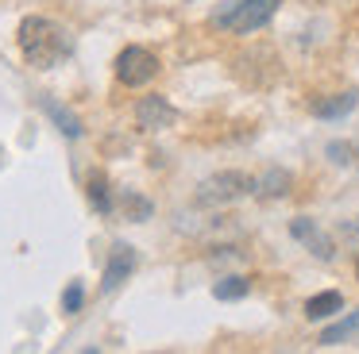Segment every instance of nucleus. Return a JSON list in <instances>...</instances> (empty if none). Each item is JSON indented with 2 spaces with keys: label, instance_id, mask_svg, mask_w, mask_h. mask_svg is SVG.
<instances>
[{
  "label": "nucleus",
  "instance_id": "f257e3e1",
  "mask_svg": "<svg viewBox=\"0 0 359 354\" xmlns=\"http://www.w3.org/2000/svg\"><path fill=\"white\" fill-rule=\"evenodd\" d=\"M16 38H20V50H24L27 66H35V69H55L74 50V35L62 23L47 20V15H27L20 23Z\"/></svg>",
  "mask_w": 359,
  "mask_h": 354
},
{
  "label": "nucleus",
  "instance_id": "f03ea898",
  "mask_svg": "<svg viewBox=\"0 0 359 354\" xmlns=\"http://www.w3.org/2000/svg\"><path fill=\"white\" fill-rule=\"evenodd\" d=\"M282 0H232L228 8H220L212 15V27L220 31H232V35H251V31L266 27L274 20Z\"/></svg>",
  "mask_w": 359,
  "mask_h": 354
},
{
  "label": "nucleus",
  "instance_id": "7ed1b4c3",
  "mask_svg": "<svg viewBox=\"0 0 359 354\" xmlns=\"http://www.w3.org/2000/svg\"><path fill=\"white\" fill-rule=\"evenodd\" d=\"M255 192V177L240 174V169H224V174H212L197 185V204L201 208H224L236 200L251 197Z\"/></svg>",
  "mask_w": 359,
  "mask_h": 354
},
{
  "label": "nucleus",
  "instance_id": "20e7f679",
  "mask_svg": "<svg viewBox=\"0 0 359 354\" xmlns=\"http://www.w3.org/2000/svg\"><path fill=\"white\" fill-rule=\"evenodd\" d=\"M155 73H158V58L147 46H124L116 54V77L128 89H143L147 81H155Z\"/></svg>",
  "mask_w": 359,
  "mask_h": 354
},
{
  "label": "nucleus",
  "instance_id": "39448f33",
  "mask_svg": "<svg viewBox=\"0 0 359 354\" xmlns=\"http://www.w3.org/2000/svg\"><path fill=\"white\" fill-rule=\"evenodd\" d=\"M290 235H294L302 246H309L313 258H320V262H332V258H336L332 239H328L325 231L317 227V220H309V215H297V220L290 223Z\"/></svg>",
  "mask_w": 359,
  "mask_h": 354
},
{
  "label": "nucleus",
  "instance_id": "423d86ee",
  "mask_svg": "<svg viewBox=\"0 0 359 354\" xmlns=\"http://www.w3.org/2000/svg\"><path fill=\"white\" fill-rule=\"evenodd\" d=\"M135 123H140L143 131L174 127V123H178V108H174L166 97H143L140 104H135Z\"/></svg>",
  "mask_w": 359,
  "mask_h": 354
},
{
  "label": "nucleus",
  "instance_id": "0eeeda50",
  "mask_svg": "<svg viewBox=\"0 0 359 354\" xmlns=\"http://www.w3.org/2000/svg\"><path fill=\"white\" fill-rule=\"evenodd\" d=\"M135 269V246L128 243H112L109 250V266H104V277H101V289L104 292H116L124 285V277Z\"/></svg>",
  "mask_w": 359,
  "mask_h": 354
},
{
  "label": "nucleus",
  "instance_id": "6e6552de",
  "mask_svg": "<svg viewBox=\"0 0 359 354\" xmlns=\"http://www.w3.org/2000/svg\"><path fill=\"white\" fill-rule=\"evenodd\" d=\"M359 108V92L348 89V92H332V97H320L309 104V112L317 115V120H344V115H351Z\"/></svg>",
  "mask_w": 359,
  "mask_h": 354
},
{
  "label": "nucleus",
  "instance_id": "1a4fd4ad",
  "mask_svg": "<svg viewBox=\"0 0 359 354\" xmlns=\"http://www.w3.org/2000/svg\"><path fill=\"white\" fill-rule=\"evenodd\" d=\"M290 185H294V177H290L286 169L271 166L263 177H255V192H251V197H259V200H278V197H286V192H290Z\"/></svg>",
  "mask_w": 359,
  "mask_h": 354
},
{
  "label": "nucleus",
  "instance_id": "9d476101",
  "mask_svg": "<svg viewBox=\"0 0 359 354\" xmlns=\"http://www.w3.org/2000/svg\"><path fill=\"white\" fill-rule=\"evenodd\" d=\"M39 108L50 115V120H55V127L62 131L66 139H81V131H86V127H81V120L70 112V108H62L55 97H39Z\"/></svg>",
  "mask_w": 359,
  "mask_h": 354
},
{
  "label": "nucleus",
  "instance_id": "9b49d317",
  "mask_svg": "<svg viewBox=\"0 0 359 354\" xmlns=\"http://www.w3.org/2000/svg\"><path fill=\"white\" fill-rule=\"evenodd\" d=\"M340 308H344V297L336 289L317 292V297L305 300V320H328V316H336Z\"/></svg>",
  "mask_w": 359,
  "mask_h": 354
},
{
  "label": "nucleus",
  "instance_id": "f8f14e48",
  "mask_svg": "<svg viewBox=\"0 0 359 354\" xmlns=\"http://www.w3.org/2000/svg\"><path fill=\"white\" fill-rule=\"evenodd\" d=\"M120 212H124V220H132V223H143V220H151V212H155V204H151L147 197H140L135 189H124V192H120Z\"/></svg>",
  "mask_w": 359,
  "mask_h": 354
},
{
  "label": "nucleus",
  "instance_id": "ddd939ff",
  "mask_svg": "<svg viewBox=\"0 0 359 354\" xmlns=\"http://www.w3.org/2000/svg\"><path fill=\"white\" fill-rule=\"evenodd\" d=\"M89 204H93L101 215H112V212H116V200H112V189H109V181H104L101 174H97V177H89Z\"/></svg>",
  "mask_w": 359,
  "mask_h": 354
},
{
  "label": "nucleus",
  "instance_id": "4468645a",
  "mask_svg": "<svg viewBox=\"0 0 359 354\" xmlns=\"http://www.w3.org/2000/svg\"><path fill=\"white\" fill-rule=\"evenodd\" d=\"M248 292H251V281H248V277H220V281L217 285H212V297H217V300H243V297H248Z\"/></svg>",
  "mask_w": 359,
  "mask_h": 354
},
{
  "label": "nucleus",
  "instance_id": "2eb2a0df",
  "mask_svg": "<svg viewBox=\"0 0 359 354\" xmlns=\"http://www.w3.org/2000/svg\"><path fill=\"white\" fill-rule=\"evenodd\" d=\"M359 331V308L351 316H344L340 323H332V327H325L320 331V346H336L340 339H348V335H355Z\"/></svg>",
  "mask_w": 359,
  "mask_h": 354
},
{
  "label": "nucleus",
  "instance_id": "dca6fc26",
  "mask_svg": "<svg viewBox=\"0 0 359 354\" xmlns=\"http://www.w3.org/2000/svg\"><path fill=\"white\" fill-rule=\"evenodd\" d=\"M81 304H86V285L70 281V285H66V292H62V312L74 316V312H81Z\"/></svg>",
  "mask_w": 359,
  "mask_h": 354
},
{
  "label": "nucleus",
  "instance_id": "f3484780",
  "mask_svg": "<svg viewBox=\"0 0 359 354\" xmlns=\"http://www.w3.org/2000/svg\"><path fill=\"white\" fill-rule=\"evenodd\" d=\"M325 154H328V162H336V166H351V162H355V146L351 143H328Z\"/></svg>",
  "mask_w": 359,
  "mask_h": 354
},
{
  "label": "nucleus",
  "instance_id": "a211bd4d",
  "mask_svg": "<svg viewBox=\"0 0 359 354\" xmlns=\"http://www.w3.org/2000/svg\"><path fill=\"white\" fill-rule=\"evenodd\" d=\"M355 162H359V143H355Z\"/></svg>",
  "mask_w": 359,
  "mask_h": 354
},
{
  "label": "nucleus",
  "instance_id": "6ab92c4d",
  "mask_svg": "<svg viewBox=\"0 0 359 354\" xmlns=\"http://www.w3.org/2000/svg\"><path fill=\"white\" fill-rule=\"evenodd\" d=\"M355 277H359V258H355Z\"/></svg>",
  "mask_w": 359,
  "mask_h": 354
}]
</instances>
